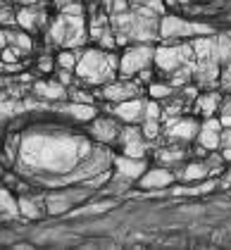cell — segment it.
<instances>
[{"label":"cell","mask_w":231,"mask_h":250,"mask_svg":"<svg viewBox=\"0 0 231 250\" xmlns=\"http://www.w3.org/2000/svg\"><path fill=\"white\" fill-rule=\"evenodd\" d=\"M115 169L119 176L129 179V181H138V176L148 169V160L146 157H129V155H117L115 157Z\"/></svg>","instance_id":"30bf717a"},{"label":"cell","mask_w":231,"mask_h":250,"mask_svg":"<svg viewBox=\"0 0 231 250\" xmlns=\"http://www.w3.org/2000/svg\"><path fill=\"white\" fill-rule=\"evenodd\" d=\"M212 29H208V26L186 21L184 17H165L160 21V36L162 39L181 41V39H193V36H205Z\"/></svg>","instance_id":"277c9868"},{"label":"cell","mask_w":231,"mask_h":250,"mask_svg":"<svg viewBox=\"0 0 231 250\" xmlns=\"http://www.w3.org/2000/svg\"><path fill=\"white\" fill-rule=\"evenodd\" d=\"M5 36H7V41H15V48H17L20 53L21 50L29 53L31 45H34V43H31V36H29L26 31H15V34H12V31H5Z\"/></svg>","instance_id":"ffe728a7"},{"label":"cell","mask_w":231,"mask_h":250,"mask_svg":"<svg viewBox=\"0 0 231 250\" xmlns=\"http://www.w3.org/2000/svg\"><path fill=\"white\" fill-rule=\"evenodd\" d=\"M227 36H229V41H231V31H229V34H227Z\"/></svg>","instance_id":"d6a6232c"},{"label":"cell","mask_w":231,"mask_h":250,"mask_svg":"<svg viewBox=\"0 0 231 250\" xmlns=\"http://www.w3.org/2000/svg\"><path fill=\"white\" fill-rule=\"evenodd\" d=\"M60 15H67V17H81L84 15V5L81 2H69L60 10Z\"/></svg>","instance_id":"cb8c5ba5"},{"label":"cell","mask_w":231,"mask_h":250,"mask_svg":"<svg viewBox=\"0 0 231 250\" xmlns=\"http://www.w3.org/2000/svg\"><path fill=\"white\" fill-rule=\"evenodd\" d=\"M64 112L72 115L74 119H79V122H91L96 117V107L91 103H72V105L64 107Z\"/></svg>","instance_id":"2e32d148"},{"label":"cell","mask_w":231,"mask_h":250,"mask_svg":"<svg viewBox=\"0 0 231 250\" xmlns=\"http://www.w3.org/2000/svg\"><path fill=\"white\" fill-rule=\"evenodd\" d=\"M21 2H34V0H21Z\"/></svg>","instance_id":"1f68e13d"},{"label":"cell","mask_w":231,"mask_h":250,"mask_svg":"<svg viewBox=\"0 0 231 250\" xmlns=\"http://www.w3.org/2000/svg\"><path fill=\"white\" fill-rule=\"evenodd\" d=\"M79 58H81L79 50H62L58 58H55V64H58V69H69V72H74Z\"/></svg>","instance_id":"e0dca14e"},{"label":"cell","mask_w":231,"mask_h":250,"mask_svg":"<svg viewBox=\"0 0 231 250\" xmlns=\"http://www.w3.org/2000/svg\"><path fill=\"white\" fill-rule=\"evenodd\" d=\"M219 153H222V157H224V162H227V165H231V146L219 148Z\"/></svg>","instance_id":"f1b7e54d"},{"label":"cell","mask_w":231,"mask_h":250,"mask_svg":"<svg viewBox=\"0 0 231 250\" xmlns=\"http://www.w3.org/2000/svg\"><path fill=\"white\" fill-rule=\"evenodd\" d=\"M195 143H198L203 150H208V153L219 150V148H222V131H212V129H203V126H200V131L195 136Z\"/></svg>","instance_id":"4fadbf2b"},{"label":"cell","mask_w":231,"mask_h":250,"mask_svg":"<svg viewBox=\"0 0 231 250\" xmlns=\"http://www.w3.org/2000/svg\"><path fill=\"white\" fill-rule=\"evenodd\" d=\"M222 103H224V98H222V93L217 91V93H203V96L195 98V112L203 117H212L219 112V107H222Z\"/></svg>","instance_id":"7c38bea8"},{"label":"cell","mask_w":231,"mask_h":250,"mask_svg":"<svg viewBox=\"0 0 231 250\" xmlns=\"http://www.w3.org/2000/svg\"><path fill=\"white\" fill-rule=\"evenodd\" d=\"M53 64H55V60L48 58V55L39 60V69L43 72V74H50V72H53Z\"/></svg>","instance_id":"484cf974"},{"label":"cell","mask_w":231,"mask_h":250,"mask_svg":"<svg viewBox=\"0 0 231 250\" xmlns=\"http://www.w3.org/2000/svg\"><path fill=\"white\" fill-rule=\"evenodd\" d=\"M5 45H7V36H5V31H0V53H2Z\"/></svg>","instance_id":"f546056e"},{"label":"cell","mask_w":231,"mask_h":250,"mask_svg":"<svg viewBox=\"0 0 231 250\" xmlns=\"http://www.w3.org/2000/svg\"><path fill=\"white\" fill-rule=\"evenodd\" d=\"M88 2H96V0H88Z\"/></svg>","instance_id":"836d02e7"},{"label":"cell","mask_w":231,"mask_h":250,"mask_svg":"<svg viewBox=\"0 0 231 250\" xmlns=\"http://www.w3.org/2000/svg\"><path fill=\"white\" fill-rule=\"evenodd\" d=\"M193 48L191 43H176V45H160L155 48V60L153 64H157L160 72H176L186 64L193 62Z\"/></svg>","instance_id":"7a4b0ae2"},{"label":"cell","mask_w":231,"mask_h":250,"mask_svg":"<svg viewBox=\"0 0 231 250\" xmlns=\"http://www.w3.org/2000/svg\"><path fill=\"white\" fill-rule=\"evenodd\" d=\"M174 93V86L172 83H165V81H150L148 83V96L153 100H165Z\"/></svg>","instance_id":"ac0fdd59"},{"label":"cell","mask_w":231,"mask_h":250,"mask_svg":"<svg viewBox=\"0 0 231 250\" xmlns=\"http://www.w3.org/2000/svg\"><path fill=\"white\" fill-rule=\"evenodd\" d=\"M138 188H143V191H150V193H160L165 191V188H169L174 184V174L169 169H165V167H155V169H146V172L138 176Z\"/></svg>","instance_id":"8992f818"},{"label":"cell","mask_w":231,"mask_h":250,"mask_svg":"<svg viewBox=\"0 0 231 250\" xmlns=\"http://www.w3.org/2000/svg\"><path fill=\"white\" fill-rule=\"evenodd\" d=\"M36 93L41 98H48V100H60V98H67V86L62 83H50V81H41L36 83Z\"/></svg>","instance_id":"9a60e30c"},{"label":"cell","mask_w":231,"mask_h":250,"mask_svg":"<svg viewBox=\"0 0 231 250\" xmlns=\"http://www.w3.org/2000/svg\"><path fill=\"white\" fill-rule=\"evenodd\" d=\"M141 131H143V136H146L148 141H153L155 136H160V131H162L160 119H143V122H141Z\"/></svg>","instance_id":"603a6c76"},{"label":"cell","mask_w":231,"mask_h":250,"mask_svg":"<svg viewBox=\"0 0 231 250\" xmlns=\"http://www.w3.org/2000/svg\"><path fill=\"white\" fill-rule=\"evenodd\" d=\"M74 200L67 195V193H50L48 198H45V210L50 212V214H62V212H69V205H72Z\"/></svg>","instance_id":"5bb4252c"},{"label":"cell","mask_w":231,"mask_h":250,"mask_svg":"<svg viewBox=\"0 0 231 250\" xmlns=\"http://www.w3.org/2000/svg\"><path fill=\"white\" fill-rule=\"evenodd\" d=\"M136 2H150V0H136Z\"/></svg>","instance_id":"4dcf8cb0"},{"label":"cell","mask_w":231,"mask_h":250,"mask_svg":"<svg viewBox=\"0 0 231 250\" xmlns=\"http://www.w3.org/2000/svg\"><path fill=\"white\" fill-rule=\"evenodd\" d=\"M198 131H200V122L195 117H181V115L174 117L172 122L167 124V129H165L167 138L179 143V146H184L189 141H195Z\"/></svg>","instance_id":"5b68a950"},{"label":"cell","mask_w":231,"mask_h":250,"mask_svg":"<svg viewBox=\"0 0 231 250\" xmlns=\"http://www.w3.org/2000/svg\"><path fill=\"white\" fill-rule=\"evenodd\" d=\"M129 10H131V0H112V7H110L112 15H122V12H129Z\"/></svg>","instance_id":"d4e9b609"},{"label":"cell","mask_w":231,"mask_h":250,"mask_svg":"<svg viewBox=\"0 0 231 250\" xmlns=\"http://www.w3.org/2000/svg\"><path fill=\"white\" fill-rule=\"evenodd\" d=\"M12 112H15V110H12V103H0V124L12 115Z\"/></svg>","instance_id":"4316f807"},{"label":"cell","mask_w":231,"mask_h":250,"mask_svg":"<svg viewBox=\"0 0 231 250\" xmlns=\"http://www.w3.org/2000/svg\"><path fill=\"white\" fill-rule=\"evenodd\" d=\"M119 129H122V124L115 115H103L91 119V136L100 143H117Z\"/></svg>","instance_id":"ba28073f"},{"label":"cell","mask_w":231,"mask_h":250,"mask_svg":"<svg viewBox=\"0 0 231 250\" xmlns=\"http://www.w3.org/2000/svg\"><path fill=\"white\" fill-rule=\"evenodd\" d=\"M17 210H20V214H24L26 219H39L41 217V208L31 198H20V200H17Z\"/></svg>","instance_id":"44dd1931"},{"label":"cell","mask_w":231,"mask_h":250,"mask_svg":"<svg viewBox=\"0 0 231 250\" xmlns=\"http://www.w3.org/2000/svg\"><path fill=\"white\" fill-rule=\"evenodd\" d=\"M0 136H2V134H0Z\"/></svg>","instance_id":"d590c367"},{"label":"cell","mask_w":231,"mask_h":250,"mask_svg":"<svg viewBox=\"0 0 231 250\" xmlns=\"http://www.w3.org/2000/svg\"><path fill=\"white\" fill-rule=\"evenodd\" d=\"M0 2H5V0H0Z\"/></svg>","instance_id":"e575fe53"},{"label":"cell","mask_w":231,"mask_h":250,"mask_svg":"<svg viewBox=\"0 0 231 250\" xmlns=\"http://www.w3.org/2000/svg\"><path fill=\"white\" fill-rule=\"evenodd\" d=\"M141 83L136 81V79H122V81H107L105 86H103V98L105 100H110V103H122V100H126V98H134L141 93V88H138Z\"/></svg>","instance_id":"9c48e42d"},{"label":"cell","mask_w":231,"mask_h":250,"mask_svg":"<svg viewBox=\"0 0 231 250\" xmlns=\"http://www.w3.org/2000/svg\"><path fill=\"white\" fill-rule=\"evenodd\" d=\"M119 72V60L112 55V50H86L81 53L74 74L88 83H105Z\"/></svg>","instance_id":"6da1fadb"},{"label":"cell","mask_w":231,"mask_h":250,"mask_svg":"<svg viewBox=\"0 0 231 250\" xmlns=\"http://www.w3.org/2000/svg\"><path fill=\"white\" fill-rule=\"evenodd\" d=\"M231 146V129H222V148Z\"/></svg>","instance_id":"83f0119b"},{"label":"cell","mask_w":231,"mask_h":250,"mask_svg":"<svg viewBox=\"0 0 231 250\" xmlns=\"http://www.w3.org/2000/svg\"><path fill=\"white\" fill-rule=\"evenodd\" d=\"M50 39L58 45H64V41H67V20L62 15H60V20H55L50 24Z\"/></svg>","instance_id":"d6986e66"},{"label":"cell","mask_w":231,"mask_h":250,"mask_svg":"<svg viewBox=\"0 0 231 250\" xmlns=\"http://www.w3.org/2000/svg\"><path fill=\"white\" fill-rule=\"evenodd\" d=\"M153 60H155L153 45H134V48H129V50L119 58V77L134 79L138 72L153 67Z\"/></svg>","instance_id":"3957f363"},{"label":"cell","mask_w":231,"mask_h":250,"mask_svg":"<svg viewBox=\"0 0 231 250\" xmlns=\"http://www.w3.org/2000/svg\"><path fill=\"white\" fill-rule=\"evenodd\" d=\"M39 20V15L34 12V10H29V7H24L17 12V24H20L24 31H34V24Z\"/></svg>","instance_id":"7402d4cb"},{"label":"cell","mask_w":231,"mask_h":250,"mask_svg":"<svg viewBox=\"0 0 231 250\" xmlns=\"http://www.w3.org/2000/svg\"><path fill=\"white\" fill-rule=\"evenodd\" d=\"M208 176H210V169H208L205 160H191V162H186V167L181 172V181L184 184H200Z\"/></svg>","instance_id":"8fae6325"},{"label":"cell","mask_w":231,"mask_h":250,"mask_svg":"<svg viewBox=\"0 0 231 250\" xmlns=\"http://www.w3.org/2000/svg\"><path fill=\"white\" fill-rule=\"evenodd\" d=\"M143 112H146V100L141 96L126 98L122 103H115V107H112V115L119 122H124V124H138V122H143Z\"/></svg>","instance_id":"52a82bcc"}]
</instances>
